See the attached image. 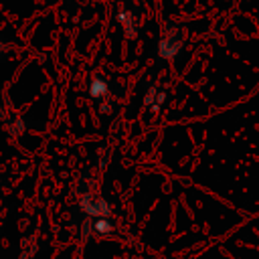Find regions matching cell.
Here are the masks:
<instances>
[{"label":"cell","mask_w":259,"mask_h":259,"mask_svg":"<svg viewBox=\"0 0 259 259\" xmlns=\"http://www.w3.org/2000/svg\"><path fill=\"white\" fill-rule=\"evenodd\" d=\"M105 91H107V85L101 83V81H95L91 85V95H99V93H105Z\"/></svg>","instance_id":"6da1fadb"}]
</instances>
